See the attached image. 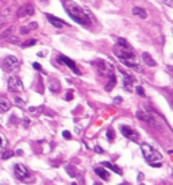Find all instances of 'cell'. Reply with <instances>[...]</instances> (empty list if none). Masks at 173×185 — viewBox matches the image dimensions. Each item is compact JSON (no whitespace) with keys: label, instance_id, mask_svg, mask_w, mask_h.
<instances>
[{"label":"cell","instance_id":"cell-1","mask_svg":"<svg viewBox=\"0 0 173 185\" xmlns=\"http://www.w3.org/2000/svg\"><path fill=\"white\" fill-rule=\"evenodd\" d=\"M64 7L66 14L73 19L76 23L81 26H89L92 22V16L89 15V12L84 8H81L78 4H76L74 1L71 0H64Z\"/></svg>","mask_w":173,"mask_h":185},{"label":"cell","instance_id":"cell-2","mask_svg":"<svg viewBox=\"0 0 173 185\" xmlns=\"http://www.w3.org/2000/svg\"><path fill=\"white\" fill-rule=\"evenodd\" d=\"M114 53H115V56L118 58H120V61H124V59L135 61V54L133 52V47L129 45V42L126 39H122V38L118 39L117 45L114 47Z\"/></svg>","mask_w":173,"mask_h":185},{"label":"cell","instance_id":"cell-3","mask_svg":"<svg viewBox=\"0 0 173 185\" xmlns=\"http://www.w3.org/2000/svg\"><path fill=\"white\" fill-rule=\"evenodd\" d=\"M141 150H142V154H143L146 162H148L150 166H153V168H160V166H161L162 155L155 150L154 147H152L150 145H148V143H143V145H141Z\"/></svg>","mask_w":173,"mask_h":185},{"label":"cell","instance_id":"cell-4","mask_svg":"<svg viewBox=\"0 0 173 185\" xmlns=\"http://www.w3.org/2000/svg\"><path fill=\"white\" fill-rule=\"evenodd\" d=\"M14 173H15V176H16V178H18L19 181H27V178L30 177V173H28L27 168L22 164L15 165L14 166Z\"/></svg>","mask_w":173,"mask_h":185},{"label":"cell","instance_id":"cell-5","mask_svg":"<svg viewBox=\"0 0 173 185\" xmlns=\"http://www.w3.org/2000/svg\"><path fill=\"white\" fill-rule=\"evenodd\" d=\"M8 91L11 92H20L23 91V84L19 77L16 76H12L8 78Z\"/></svg>","mask_w":173,"mask_h":185},{"label":"cell","instance_id":"cell-6","mask_svg":"<svg viewBox=\"0 0 173 185\" xmlns=\"http://www.w3.org/2000/svg\"><path fill=\"white\" fill-rule=\"evenodd\" d=\"M19 66V59L15 56H7L4 58V68L7 72H14Z\"/></svg>","mask_w":173,"mask_h":185},{"label":"cell","instance_id":"cell-7","mask_svg":"<svg viewBox=\"0 0 173 185\" xmlns=\"http://www.w3.org/2000/svg\"><path fill=\"white\" fill-rule=\"evenodd\" d=\"M120 133L123 134L126 138H129L130 141H137L138 136H139L135 130H133L131 127H129V126H122V127H120Z\"/></svg>","mask_w":173,"mask_h":185},{"label":"cell","instance_id":"cell-8","mask_svg":"<svg viewBox=\"0 0 173 185\" xmlns=\"http://www.w3.org/2000/svg\"><path fill=\"white\" fill-rule=\"evenodd\" d=\"M137 116H138V119H141L142 122H146V123H149V124H152V126H155V120L152 116V114H149V112H146V111H138Z\"/></svg>","mask_w":173,"mask_h":185},{"label":"cell","instance_id":"cell-9","mask_svg":"<svg viewBox=\"0 0 173 185\" xmlns=\"http://www.w3.org/2000/svg\"><path fill=\"white\" fill-rule=\"evenodd\" d=\"M32 14H34V8H32L31 6H23V7H20L18 10L16 16L18 18H26V16H31Z\"/></svg>","mask_w":173,"mask_h":185},{"label":"cell","instance_id":"cell-10","mask_svg":"<svg viewBox=\"0 0 173 185\" xmlns=\"http://www.w3.org/2000/svg\"><path fill=\"white\" fill-rule=\"evenodd\" d=\"M58 59H60V61H62V62H64L68 68H71V69L73 70V72H74L76 74H80V70L77 69V66H76V64H74L71 58H68V57H65V56H60V58H58Z\"/></svg>","mask_w":173,"mask_h":185},{"label":"cell","instance_id":"cell-11","mask_svg":"<svg viewBox=\"0 0 173 185\" xmlns=\"http://www.w3.org/2000/svg\"><path fill=\"white\" fill-rule=\"evenodd\" d=\"M122 74H123V87L127 89L129 92L133 91V84H134V78L131 76H129L127 73H124V72H122Z\"/></svg>","mask_w":173,"mask_h":185},{"label":"cell","instance_id":"cell-12","mask_svg":"<svg viewBox=\"0 0 173 185\" xmlns=\"http://www.w3.org/2000/svg\"><path fill=\"white\" fill-rule=\"evenodd\" d=\"M46 18H47V20L52 23V25L54 26V27H57V28H61V27H64L65 26V23L62 20H60L58 18H56V16H53V15H46Z\"/></svg>","mask_w":173,"mask_h":185},{"label":"cell","instance_id":"cell-13","mask_svg":"<svg viewBox=\"0 0 173 185\" xmlns=\"http://www.w3.org/2000/svg\"><path fill=\"white\" fill-rule=\"evenodd\" d=\"M142 59H143V61H145V64L146 65H148V66H155V65H157V64H155V61L154 59H153V57L150 56V54H149V53H142Z\"/></svg>","mask_w":173,"mask_h":185},{"label":"cell","instance_id":"cell-14","mask_svg":"<svg viewBox=\"0 0 173 185\" xmlns=\"http://www.w3.org/2000/svg\"><path fill=\"white\" fill-rule=\"evenodd\" d=\"M11 109V103L6 97H0V111L7 112Z\"/></svg>","mask_w":173,"mask_h":185},{"label":"cell","instance_id":"cell-15","mask_svg":"<svg viewBox=\"0 0 173 185\" xmlns=\"http://www.w3.org/2000/svg\"><path fill=\"white\" fill-rule=\"evenodd\" d=\"M133 14L137 15V16H139L141 19H146V16H148V12L141 7H134L133 8Z\"/></svg>","mask_w":173,"mask_h":185},{"label":"cell","instance_id":"cell-16","mask_svg":"<svg viewBox=\"0 0 173 185\" xmlns=\"http://www.w3.org/2000/svg\"><path fill=\"white\" fill-rule=\"evenodd\" d=\"M60 88H61V85H60V83H58L57 80H50L49 81V89L52 92L57 93V92L60 91Z\"/></svg>","mask_w":173,"mask_h":185},{"label":"cell","instance_id":"cell-17","mask_svg":"<svg viewBox=\"0 0 173 185\" xmlns=\"http://www.w3.org/2000/svg\"><path fill=\"white\" fill-rule=\"evenodd\" d=\"M95 173H96L97 176H99V177L104 178L106 181L109 178V174L107 173V170H104V169H102V168H96V169H95Z\"/></svg>","mask_w":173,"mask_h":185},{"label":"cell","instance_id":"cell-18","mask_svg":"<svg viewBox=\"0 0 173 185\" xmlns=\"http://www.w3.org/2000/svg\"><path fill=\"white\" fill-rule=\"evenodd\" d=\"M103 166H106V168H108L109 170H112L115 172L117 174H122V170H120L118 166H115V165H112L111 162H103Z\"/></svg>","mask_w":173,"mask_h":185},{"label":"cell","instance_id":"cell-19","mask_svg":"<svg viewBox=\"0 0 173 185\" xmlns=\"http://www.w3.org/2000/svg\"><path fill=\"white\" fill-rule=\"evenodd\" d=\"M7 145H8V141L6 139V138L1 135V134H0V151H4V150H6Z\"/></svg>","mask_w":173,"mask_h":185},{"label":"cell","instance_id":"cell-20","mask_svg":"<svg viewBox=\"0 0 173 185\" xmlns=\"http://www.w3.org/2000/svg\"><path fill=\"white\" fill-rule=\"evenodd\" d=\"M35 27H37V23H31V25L27 26V27H26V26H25V27H22L20 32H22V34H28V32L31 31V28H35Z\"/></svg>","mask_w":173,"mask_h":185},{"label":"cell","instance_id":"cell-21","mask_svg":"<svg viewBox=\"0 0 173 185\" xmlns=\"http://www.w3.org/2000/svg\"><path fill=\"white\" fill-rule=\"evenodd\" d=\"M65 170H66V173L71 176L72 178L76 177V170H74L73 166H71V165H66V166H65Z\"/></svg>","mask_w":173,"mask_h":185},{"label":"cell","instance_id":"cell-22","mask_svg":"<svg viewBox=\"0 0 173 185\" xmlns=\"http://www.w3.org/2000/svg\"><path fill=\"white\" fill-rule=\"evenodd\" d=\"M42 109H43L42 105H39V107H30V108H28V112H30V114H39Z\"/></svg>","mask_w":173,"mask_h":185},{"label":"cell","instance_id":"cell-23","mask_svg":"<svg viewBox=\"0 0 173 185\" xmlns=\"http://www.w3.org/2000/svg\"><path fill=\"white\" fill-rule=\"evenodd\" d=\"M12 30H14V28H12V27H10V28L7 30V31L1 32V34H0V39H1V38H7V39H8V37H10V35H11V32H12Z\"/></svg>","mask_w":173,"mask_h":185},{"label":"cell","instance_id":"cell-24","mask_svg":"<svg viewBox=\"0 0 173 185\" xmlns=\"http://www.w3.org/2000/svg\"><path fill=\"white\" fill-rule=\"evenodd\" d=\"M11 157H14V151H4L3 155H1L3 160H10Z\"/></svg>","mask_w":173,"mask_h":185},{"label":"cell","instance_id":"cell-25","mask_svg":"<svg viewBox=\"0 0 173 185\" xmlns=\"http://www.w3.org/2000/svg\"><path fill=\"white\" fill-rule=\"evenodd\" d=\"M35 43H37V41H35V39H30L28 42H25L22 46H23V47H28V46H34Z\"/></svg>","mask_w":173,"mask_h":185},{"label":"cell","instance_id":"cell-26","mask_svg":"<svg viewBox=\"0 0 173 185\" xmlns=\"http://www.w3.org/2000/svg\"><path fill=\"white\" fill-rule=\"evenodd\" d=\"M135 91H137V93L139 95V96H142V97L145 96V92H143V88H142V87H137V88H135Z\"/></svg>","mask_w":173,"mask_h":185},{"label":"cell","instance_id":"cell-27","mask_svg":"<svg viewBox=\"0 0 173 185\" xmlns=\"http://www.w3.org/2000/svg\"><path fill=\"white\" fill-rule=\"evenodd\" d=\"M15 103H16L19 107H23V105H25V101L22 100L20 97H15Z\"/></svg>","mask_w":173,"mask_h":185},{"label":"cell","instance_id":"cell-28","mask_svg":"<svg viewBox=\"0 0 173 185\" xmlns=\"http://www.w3.org/2000/svg\"><path fill=\"white\" fill-rule=\"evenodd\" d=\"M107 138H108V141L114 139V131L112 130H108V131H107Z\"/></svg>","mask_w":173,"mask_h":185},{"label":"cell","instance_id":"cell-29","mask_svg":"<svg viewBox=\"0 0 173 185\" xmlns=\"http://www.w3.org/2000/svg\"><path fill=\"white\" fill-rule=\"evenodd\" d=\"M162 3L165 4V6H168V7H170V8L173 7V0H162Z\"/></svg>","mask_w":173,"mask_h":185},{"label":"cell","instance_id":"cell-30","mask_svg":"<svg viewBox=\"0 0 173 185\" xmlns=\"http://www.w3.org/2000/svg\"><path fill=\"white\" fill-rule=\"evenodd\" d=\"M6 22H7V18H4V16H0V28L3 27L4 25H6Z\"/></svg>","mask_w":173,"mask_h":185},{"label":"cell","instance_id":"cell-31","mask_svg":"<svg viewBox=\"0 0 173 185\" xmlns=\"http://www.w3.org/2000/svg\"><path fill=\"white\" fill-rule=\"evenodd\" d=\"M62 136H64V138H65V139H71V133H69V131H66V130H65V131H64V133H62Z\"/></svg>","mask_w":173,"mask_h":185},{"label":"cell","instance_id":"cell-32","mask_svg":"<svg viewBox=\"0 0 173 185\" xmlns=\"http://www.w3.org/2000/svg\"><path fill=\"white\" fill-rule=\"evenodd\" d=\"M65 99H66V100H72V99H73V92H72V91H68V93H66V96H65Z\"/></svg>","mask_w":173,"mask_h":185},{"label":"cell","instance_id":"cell-33","mask_svg":"<svg viewBox=\"0 0 173 185\" xmlns=\"http://www.w3.org/2000/svg\"><path fill=\"white\" fill-rule=\"evenodd\" d=\"M32 66H34V69L42 70V66H41V65H39V64H37V62H34V64H32Z\"/></svg>","mask_w":173,"mask_h":185},{"label":"cell","instance_id":"cell-34","mask_svg":"<svg viewBox=\"0 0 173 185\" xmlns=\"http://www.w3.org/2000/svg\"><path fill=\"white\" fill-rule=\"evenodd\" d=\"M95 151L96 153H103V149L100 146H95Z\"/></svg>","mask_w":173,"mask_h":185},{"label":"cell","instance_id":"cell-35","mask_svg":"<svg viewBox=\"0 0 173 185\" xmlns=\"http://www.w3.org/2000/svg\"><path fill=\"white\" fill-rule=\"evenodd\" d=\"M115 101H117L118 104H119V103H122V97H115Z\"/></svg>","mask_w":173,"mask_h":185},{"label":"cell","instance_id":"cell-36","mask_svg":"<svg viewBox=\"0 0 173 185\" xmlns=\"http://www.w3.org/2000/svg\"><path fill=\"white\" fill-rule=\"evenodd\" d=\"M28 123H30V122H28V119H25V127L28 126Z\"/></svg>","mask_w":173,"mask_h":185},{"label":"cell","instance_id":"cell-37","mask_svg":"<svg viewBox=\"0 0 173 185\" xmlns=\"http://www.w3.org/2000/svg\"><path fill=\"white\" fill-rule=\"evenodd\" d=\"M138 177H139V178H138V180H139V181H142V178H143V176H142L141 173H139V176H138Z\"/></svg>","mask_w":173,"mask_h":185},{"label":"cell","instance_id":"cell-38","mask_svg":"<svg viewBox=\"0 0 173 185\" xmlns=\"http://www.w3.org/2000/svg\"><path fill=\"white\" fill-rule=\"evenodd\" d=\"M72 185H77V184H76V182H73V184H72Z\"/></svg>","mask_w":173,"mask_h":185},{"label":"cell","instance_id":"cell-39","mask_svg":"<svg viewBox=\"0 0 173 185\" xmlns=\"http://www.w3.org/2000/svg\"><path fill=\"white\" fill-rule=\"evenodd\" d=\"M95 185H100V184H95Z\"/></svg>","mask_w":173,"mask_h":185},{"label":"cell","instance_id":"cell-40","mask_svg":"<svg viewBox=\"0 0 173 185\" xmlns=\"http://www.w3.org/2000/svg\"><path fill=\"white\" fill-rule=\"evenodd\" d=\"M120 185H124V184H120Z\"/></svg>","mask_w":173,"mask_h":185},{"label":"cell","instance_id":"cell-41","mask_svg":"<svg viewBox=\"0 0 173 185\" xmlns=\"http://www.w3.org/2000/svg\"><path fill=\"white\" fill-rule=\"evenodd\" d=\"M0 126H1V123H0Z\"/></svg>","mask_w":173,"mask_h":185},{"label":"cell","instance_id":"cell-42","mask_svg":"<svg viewBox=\"0 0 173 185\" xmlns=\"http://www.w3.org/2000/svg\"><path fill=\"white\" fill-rule=\"evenodd\" d=\"M172 74H173V73H172Z\"/></svg>","mask_w":173,"mask_h":185}]
</instances>
